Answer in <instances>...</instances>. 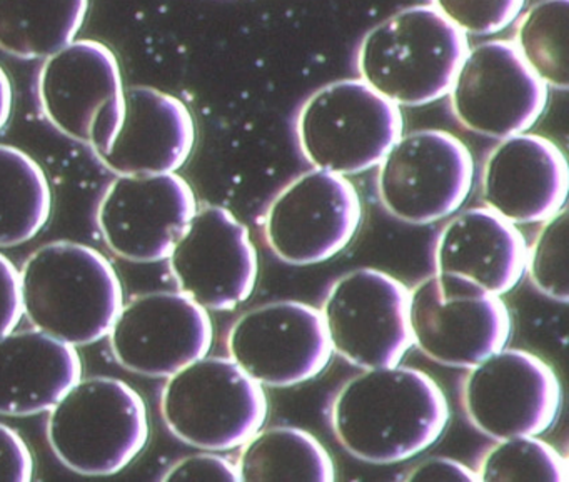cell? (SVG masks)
Instances as JSON below:
<instances>
[{
    "label": "cell",
    "mask_w": 569,
    "mask_h": 482,
    "mask_svg": "<svg viewBox=\"0 0 569 482\" xmlns=\"http://www.w3.org/2000/svg\"><path fill=\"white\" fill-rule=\"evenodd\" d=\"M569 0H538L516 24L515 48L548 88H569Z\"/></svg>",
    "instance_id": "25"
},
{
    "label": "cell",
    "mask_w": 569,
    "mask_h": 482,
    "mask_svg": "<svg viewBox=\"0 0 569 482\" xmlns=\"http://www.w3.org/2000/svg\"><path fill=\"white\" fill-rule=\"evenodd\" d=\"M21 279L14 262L0 252V339L16 331L21 322Z\"/></svg>",
    "instance_id": "31"
},
{
    "label": "cell",
    "mask_w": 569,
    "mask_h": 482,
    "mask_svg": "<svg viewBox=\"0 0 569 482\" xmlns=\"http://www.w3.org/2000/svg\"><path fill=\"white\" fill-rule=\"evenodd\" d=\"M196 212L194 191L176 172L119 175L99 202L98 225L119 258L158 262L169 258Z\"/></svg>",
    "instance_id": "17"
},
{
    "label": "cell",
    "mask_w": 569,
    "mask_h": 482,
    "mask_svg": "<svg viewBox=\"0 0 569 482\" xmlns=\"http://www.w3.org/2000/svg\"><path fill=\"white\" fill-rule=\"evenodd\" d=\"M412 345L446 368L469 369L501 351L512 332L499 295L456 274L422 279L411 291Z\"/></svg>",
    "instance_id": "7"
},
{
    "label": "cell",
    "mask_w": 569,
    "mask_h": 482,
    "mask_svg": "<svg viewBox=\"0 0 569 482\" xmlns=\"http://www.w3.org/2000/svg\"><path fill=\"white\" fill-rule=\"evenodd\" d=\"M461 404L472 428L495 441L541 435L561 414V381L538 355L502 348L469 368Z\"/></svg>",
    "instance_id": "11"
},
{
    "label": "cell",
    "mask_w": 569,
    "mask_h": 482,
    "mask_svg": "<svg viewBox=\"0 0 569 482\" xmlns=\"http://www.w3.org/2000/svg\"><path fill=\"white\" fill-rule=\"evenodd\" d=\"M451 418L441 385L415 368L365 369L349 379L329 409L341 448L369 464H395L441 439Z\"/></svg>",
    "instance_id": "1"
},
{
    "label": "cell",
    "mask_w": 569,
    "mask_h": 482,
    "mask_svg": "<svg viewBox=\"0 0 569 482\" xmlns=\"http://www.w3.org/2000/svg\"><path fill=\"white\" fill-rule=\"evenodd\" d=\"M39 101L48 121L69 139L102 154L124 118V86L114 52L102 42H69L46 58Z\"/></svg>",
    "instance_id": "8"
},
{
    "label": "cell",
    "mask_w": 569,
    "mask_h": 482,
    "mask_svg": "<svg viewBox=\"0 0 569 482\" xmlns=\"http://www.w3.org/2000/svg\"><path fill=\"white\" fill-rule=\"evenodd\" d=\"M236 464L244 482L336 481L328 449L311 432L292 425L259 429L241 445Z\"/></svg>",
    "instance_id": "22"
},
{
    "label": "cell",
    "mask_w": 569,
    "mask_h": 482,
    "mask_svg": "<svg viewBox=\"0 0 569 482\" xmlns=\"http://www.w3.org/2000/svg\"><path fill=\"white\" fill-rule=\"evenodd\" d=\"M411 291L379 269L336 279L319 309L332 352L359 369L401 364L412 348Z\"/></svg>",
    "instance_id": "10"
},
{
    "label": "cell",
    "mask_w": 569,
    "mask_h": 482,
    "mask_svg": "<svg viewBox=\"0 0 569 482\" xmlns=\"http://www.w3.org/2000/svg\"><path fill=\"white\" fill-rule=\"evenodd\" d=\"M162 481H229L238 482V464L214 451L189 455L168 469Z\"/></svg>",
    "instance_id": "29"
},
{
    "label": "cell",
    "mask_w": 569,
    "mask_h": 482,
    "mask_svg": "<svg viewBox=\"0 0 569 482\" xmlns=\"http://www.w3.org/2000/svg\"><path fill=\"white\" fill-rule=\"evenodd\" d=\"M48 439L59 461L84 475L128 468L149 441L144 399L121 379H79L49 411Z\"/></svg>",
    "instance_id": "4"
},
{
    "label": "cell",
    "mask_w": 569,
    "mask_h": 482,
    "mask_svg": "<svg viewBox=\"0 0 569 482\" xmlns=\"http://www.w3.org/2000/svg\"><path fill=\"white\" fill-rule=\"evenodd\" d=\"M526 0H431L432 8L466 36L486 38L509 28Z\"/></svg>",
    "instance_id": "28"
},
{
    "label": "cell",
    "mask_w": 569,
    "mask_h": 482,
    "mask_svg": "<svg viewBox=\"0 0 569 482\" xmlns=\"http://www.w3.org/2000/svg\"><path fill=\"white\" fill-rule=\"evenodd\" d=\"M194 144V118L181 99L132 86L124 91L118 135L98 159L118 175L169 174L188 162Z\"/></svg>",
    "instance_id": "19"
},
{
    "label": "cell",
    "mask_w": 569,
    "mask_h": 482,
    "mask_svg": "<svg viewBox=\"0 0 569 482\" xmlns=\"http://www.w3.org/2000/svg\"><path fill=\"white\" fill-rule=\"evenodd\" d=\"M361 222V195L355 184L345 175L312 169L272 199L264 238L286 264L315 265L345 251Z\"/></svg>",
    "instance_id": "12"
},
{
    "label": "cell",
    "mask_w": 569,
    "mask_h": 482,
    "mask_svg": "<svg viewBox=\"0 0 569 482\" xmlns=\"http://www.w3.org/2000/svg\"><path fill=\"white\" fill-rule=\"evenodd\" d=\"M89 0H0V51L42 59L74 41Z\"/></svg>",
    "instance_id": "23"
},
{
    "label": "cell",
    "mask_w": 569,
    "mask_h": 482,
    "mask_svg": "<svg viewBox=\"0 0 569 482\" xmlns=\"http://www.w3.org/2000/svg\"><path fill=\"white\" fill-rule=\"evenodd\" d=\"M12 102H14V92H12L11 79L8 72L0 68V131L11 119Z\"/></svg>",
    "instance_id": "33"
},
{
    "label": "cell",
    "mask_w": 569,
    "mask_h": 482,
    "mask_svg": "<svg viewBox=\"0 0 569 482\" xmlns=\"http://www.w3.org/2000/svg\"><path fill=\"white\" fill-rule=\"evenodd\" d=\"M568 161L561 149L538 134L501 139L481 171L485 208L515 225L541 224L566 208Z\"/></svg>",
    "instance_id": "18"
},
{
    "label": "cell",
    "mask_w": 569,
    "mask_h": 482,
    "mask_svg": "<svg viewBox=\"0 0 569 482\" xmlns=\"http://www.w3.org/2000/svg\"><path fill=\"white\" fill-rule=\"evenodd\" d=\"M19 279L29 322L74 348L104 339L124 305L121 279L109 259L79 242L42 245L29 255Z\"/></svg>",
    "instance_id": "2"
},
{
    "label": "cell",
    "mask_w": 569,
    "mask_h": 482,
    "mask_svg": "<svg viewBox=\"0 0 569 482\" xmlns=\"http://www.w3.org/2000/svg\"><path fill=\"white\" fill-rule=\"evenodd\" d=\"M108 335L122 368L171 378L209 354L214 325L208 309L182 292H151L122 305Z\"/></svg>",
    "instance_id": "16"
},
{
    "label": "cell",
    "mask_w": 569,
    "mask_h": 482,
    "mask_svg": "<svg viewBox=\"0 0 569 482\" xmlns=\"http://www.w3.org/2000/svg\"><path fill=\"white\" fill-rule=\"evenodd\" d=\"M378 165L382 208L411 225L432 224L458 212L475 182L468 145L438 129L402 134Z\"/></svg>",
    "instance_id": "9"
},
{
    "label": "cell",
    "mask_w": 569,
    "mask_h": 482,
    "mask_svg": "<svg viewBox=\"0 0 569 482\" xmlns=\"http://www.w3.org/2000/svg\"><path fill=\"white\" fill-rule=\"evenodd\" d=\"M51 211L52 192L44 169L22 149L0 144V248L34 239Z\"/></svg>",
    "instance_id": "24"
},
{
    "label": "cell",
    "mask_w": 569,
    "mask_h": 482,
    "mask_svg": "<svg viewBox=\"0 0 569 482\" xmlns=\"http://www.w3.org/2000/svg\"><path fill=\"white\" fill-rule=\"evenodd\" d=\"M168 259L179 292L208 311H232L258 284L259 258L249 229L219 205L196 212Z\"/></svg>",
    "instance_id": "15"
},
{
    "label": "cell",
    "mask_w": 569,
    "mask_h": 482,
    "mask_svg": "<svg viewBox=\"0 0 569 482\" xmlns=\"http://www.w3.org/2000/svg\"><path fill=\"white\" fill-rule=\"evenodd\" d=\"M448 96L459 124L489 139L528 132L548 106V86L501 39L468 49Z\"/></svg>",
    "instance_id": "13"
},
{
    "label": "cell",
    "mask_w": 569,
    "mask_h": 482,
    "mask_svg": "<svg viewBox=\"0 0 569 482\" xmlns=\"http://www.w3.org/2000/svg\"><path fill=\"white\" fill-rule=\"evenodd\" d=\"M81 378L74 345L39 329L0 339V415L28 418L51 411Z\"/></svg>",
    "instance_id": "21"
},
{
    "label": "cell",
    "mask_w": 569,
    "mask_h": 482,
    "mask_svg": "<svg viewBox=\"0 0 569 482\" xmlns=\"http://www.w3.org/2000/svg\"><path fill=\"white\" fill-rule=\"evenodd\" d=\"M264 388L231 358H204L166 382L161 414L169 431L204 451L241 448L268 419Z\"/></svg>",
    "instance_id": "6"
},
{
    "label": "cell",
    "mask_w": 569,
    "mask_h": 482,
    "mask_svg": "<svg viewBox=\"0 0 569 482\" xmlns=\"http://www.w3.org/2000/svg\"><path fill=\"white\" fill-rule=\"evenodd\" d=\"M408 481H479L478 472L451 458H428L412 465Z\"/></svg>",
    "instance_id": "32"
},
{
    "label": "cell",
    "mask_w": 569,
    "mask_h": 482,
    "mask_svg": "<svg viewBox=\"0 0 569 482\" xmlns=\"http://www.w3.org/2000/svg\"><path fill=\"white\" fill-rule=\"evenodd\" d=\"M528 242L518 225L488 208L459 212L439 232L436 272L456 274L491 294L511 292L526 274Z\"/></svg>",
    "instance_id": "20"
},
{
    "label": "cell",
    "mask_w": 569,
    "mask_h": 482,
    "mask_svg": "<svg viewBox=\"0 0 569 482\" xmlns=\"http://www.w3.org/2000/svg\"><path fill=\"white\" fill-rule=\"evenodd\" d=\"M401 109L362 79L316 91L296 121L299 149L319 171L356 175L376 168L402 135Z\"/></svg>",
    "instance_id": "5"
},
{
    "label": "cell",
    "mask_w": 569,
    "mask_h": 482,
    "mask_svg": "<svg viewBox=\"0 0 569 482\" xmlns=\"http://www.w3.org/2000/svg\"><path fill=\"white\" fill-rule=\"evenodd\" d=\"M479 481L566 482L568 462L558 449L539 435L502 439L479 462Z\"/></svg>",
    "instance_id": "26"
},
{
    "label": "cell",
    "mask_w": 569,
    "mask_h": 482,
    "mask_svg": "<svg viewBox=\"0 0 569 482\" xmlns=\"http://www.w3.org/2000/svg\"><path fill=\"white\" fill-rule=\"evenodd\" d=\"M468 49V36L432 6H412L365 36L358 71L399 108H421L448 96Z\"/></svg>",
    "instance_id": "3"
},
{
    "label": "cell",
    "mask_w": 569,
    "mask_h": 482,
    "mask_svg": "<svg viewBox=\"0 0 569 482\" xmlns=\"http://www.w3.org/2000/svg\"><path fill=\"white\" fill-rule=\"evenodd\" d=\"M526 272L532 285L546 298L566 304L568 291V211L541 222L526 255Z\"/></svg>",
    "instance_id": "27"
},
{
    "label": "cell",
    "mask_w": 569,
    "mask_h": 482,
    "mask_svg": "<svg viewBox=\"0 0 569 482\" xmlns=\"http://www.w3.org/2000/svg\"><path fill=\"white\" fill-rule=\"evenodd\" d=\"M229 358L262 388H295L318 378L332 345L321 311L278 301L244 312L229 329Z\"/></svg>",
    "instance_id": "14"
},
{
    "label": "cell",
    "mask_w": 569,
    "mask_h": 482,
    "mask_svg": "<svg viewBox=\"0 0 569 482\" xmlns=\"http://www.w3.org/2000/svg\"><path fill=\"white\" fill-rule=\"evenodd\" d=\"M34 478V458L28 442L11 425L0 422V481L29 482Z\"/></svg>",
    "instance_id": "30"
}]
</instances>
